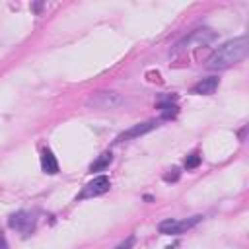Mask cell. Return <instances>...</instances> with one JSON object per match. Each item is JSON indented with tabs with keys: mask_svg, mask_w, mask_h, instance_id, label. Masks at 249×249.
<instances>
[{
	"mask_svg": "<svg viewBox=\"0 0 249 249\" xmlns=\"http://www.w3.org/2000/svg\"><path fill=\"white\" fill-rule=\"evenodd\" d=\"M247 51H249V41H247L245 35L230 39V41L222 43L218 49H214V53L206 60V68H210V70H226V68L237 64L239 60H243Z\"/></svg>",
	"mask_w": 249,
	"mask_h": 249,
	"instance_id": "6da1fadb",
	"label": "cell"
},
{
	"mask_svg": "<svg viewBox=\"0 0 249 249\" xmlns=\"http://www.w3.org/2000/svg\"><path fill=\"white\" fill-rule=\"evenodd\" d=\"M214 39H216V31H212L210 27H198V29H193L191 33H187V35L173 47L171 56L177 58V56L195 53V51H198L200 47H206L208 43H212Z\"/></svg>",
	"mask_w": 249,
	"mask_h": 249,
	"instance_id": "7a4b0ae2",
	"label": "cell"
},
{
	"mask_svg": "<svg viewBox=\"0 0 249 249\" xmlns=\"http://www.w3.org/2000/svg\"><path fill=\"white\" fill-rule=\"evenodd\" d=\"M202 220L200 214L196 216H191V218H185V220H175V218H165L158 224V231L163 233V235H179L187 230H191L193 226H196L198 222Z\"/></svg>",
	"mask_w": 249,
	"mask_h": 249,
	"instance_id": "3957f363",
	"label": "cell"
},
{
	"mask_svg": "<svg viewBox=\"0 0 249 249\" xmlns=\"http://www.w3.org/2000/svg\"><path fill=\"white\" fill-rule=\"evenodd\" d=\"M88 107H93V109H117L121 105H124V97L115 93V91H95L88 97Z\"/></svg>",
	"mask_w": 249,
	"mask_h": 249,
	"instance_id": "277c9868",
	"label": "cell"
},
{
	"mask_svg": "<svg viewBox=\"0 0 249 249\" xmlns=\"http://www.w3.org/2000/svg\"><path fill=\"white\" fill-rule=\"evenodd\" d=\"M109 187H111L109 177H107V175H99V177L91 179V181L82 189V193L78 195V198H91V196H99V195L107 193V191H109Z\"/></svg>",
	"mask_w": 249,
	"mask_h": 249,
	"instance_id": "5b68a950",
	"label": "cell"
},
{
	"mask_svg": "<svg viewBox=\"0 0 249 249\" xmlns=\"http://www.w3.org/2000/svg\"><path fill=\"white\" fill-rule=\"evenodd\" d=\"M156 126H158V121H144V123H138V124L130 126L128 130H124L123 134H119V136H117V142H124V140H132V138L144 136V134L152 132Z\"/></svg>",
	"mask_w": 249,
	"mask_h": 249,
	"instance_id": "8992f818",
	"label": "cell"
},
{
	"mask_svg": "<svg viewBox=\"0 0 249 249\" xmlns=\"http://www.w3.org/2000/svg\"><path fill=\"white\" fill-rule=\"evenodd\" d=\"M8 226H10L12 230L23 231V233L27 235V233H29V230L33 228V220H31V216H29L27 212L19 210V212H16V214H12V216L8 218Z\"/></svg>",
	"mask_w": 249,
	"mask_h": 249,
	"instance_id": "52a82bcc",
	"label": "cell"
},
{
	"mask_svg": "<svg viewBox=\"0 0 249 249\" xmlns=\"http://www.w3.org/2000/svg\"><path fill=\"white\" fill-rule=\"evenodd\" d=\"M218 84H220V80H218L216 76H208V78L198 80V82L191 88V91H193V93H196V95H210V93H214V91H216Z\"/></svg>",
	"mask_w": 249,
	"mask_h": 249,
	"instance_id": "ba28073f",
	"label": "cell"
},
{
	"mask_svg": "<svg viewBox=\"0 0 249 249\" xmlns=\"http://www.w3.org/2000/svg\"><path fill=\"white\" fill-rule=\"evenodd\" d=\"M41 169H43L45 173H49V175L58 173V161H56L54 154H53L49 148H45V150L41 152Z\"/></svg>",
	"mask_w": 249,
	"mask_h": 249,
	"instance_id": "9c48e42d",
	"label": "cell"
},
{
	"mask_svg": "<svg viewBox=\"0 0 249 249\" xmlns=\"http://www.w3.org/2000/svg\"><path fill=\"white\" fill-rule=\"evenodd\" d=\"M111 160H113V154H111V152H103V154L89 165V171L93 173V171H103V169H107V165L111 163Z\"/></svg>",
	"mask_w": 249,
	"mask_h": 249,
	"instance_id": "30bf717a",
	"label": "cell"
},
{
	"mask_svg": "<svg viewBox=\"0 0 249 249\" xmlns=\"http://www.w3.org/2000/svg\"><path fill=\"white\" fill-rule=\"evenodd\" d=\"M158 107L161 109V119H169V117L177 115V105L175 103H160Z\"/></svg>",
	"mask_w": 249,
	"mask_h": 249,
	"instance_id": "8fae6325",
	"label": "cell"
},
{
	"mask_svg": "<svg viewBox=\"0 0 249 249\" xmlns=\"http://www.w3.org/2000/svg\"><path fill=\"white\" fill-rule=\"evenodd\" d=\"M198 163H200V156L198 154H191V156L185 158V167L187 169H195V167H198Z\"/></svg>",
	"mask_w": 249,
	"mask_h": 249,
	"instance_id": "7c38bea8",
	"label": "cell"
},
{
	"mask_svg": "<svg viewBox=\"0 0 249 249\" xmlns=\"http://www.w3.org/2000/svg\"><path fill=\"white\" fill-rule=\"evenodd\" d=\"M134 247V235H130V237H126L124 241H121L115 249H132Z\"/></svg>",
	"mask_w": 249,
	"mask_h": 249,
	"instance_id": "4fadbf2b",
	"label": "cell"
},
{
	"mask_svg": "<svg viewBox=\"0 0 249 249\" xmlns=\"http://www.w3.org/2000/svg\"><path fill=\"white\" fill-rule=\"evenodd\" d=\"M163 179H165V181H177V179H179V169H177V167L169 169V173H165Z\"/></svg>",
	"mask_w": 249,
	"mask_h": 249,
	"instance_id": "5bb4252c",
	"label": "cell"
},
{
	"mask_svg": "<svg viewBox=\"0 0 249 249\" xmlns=\"http://www.w3.org/2000/svg\"><path fill=\"white\" fill-rule=\"evenodd\" d=\"M0 249H8V241H6L4 231H0Z\"/></svg>",
	"mask_w": 249,
	"mask_h": 249,
	"instance_id": "9a60e30c",
	"label": "cell"
},
{
	"mask_svg": "<svg viewBox=\"0 0 249 249\" xmlns=\"http://www.w3.org/2000/svg\"><path fill=\"white\" fill-rule=\"evenodd\" d=\"M41 6H43V4H33V6H31V8H33V10H35V12H39V10H41Z\"/></svg>",
	"mask_w": 249,
	"mask_h": 249,
	"instance_id": "2e32d148",
	"label": "cell"
}]
</instances>
